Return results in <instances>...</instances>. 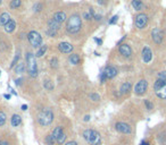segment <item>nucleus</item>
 Returning <instances> with one entry per match:
<instances>
[{"mask_svg":"<svg viewBox=\"0 0 166 145\" xmlns=\"http://www.w3.org/2000/svg\"><path fill=\"white\" fill-rule=\"evenodd\" d=\"M27 41H29L32 48L39 49L43 43V39L38 31H30L27 33Z\"/></svg>","mask_w":166,"mask_h":145,"instance_id":"obj_5","label":"nucleus"},{"mask_svg":"<svg viewBox=\"0 0 166 145\" xmlns=\"http://www.w3.org/2000/svg\"><path fill=\"white\" fill-rule=\"evenodd\" d=\"M154 90H155L156 95L159 99L166 100V79L157 78V81L154 84Z\"/></svg>","mask_w":166,"mask_h":145,"instance_id":"obj_6","label":"nucleus"},{"mask_svg":"<svg viewBox=\"0 0 166 145\" xmlns=\"http://www.w3.org/2000/svg\"><path fill=\"white\" fill-rule=\"evenodd\" d=\"M65 141H66V135H65L64 133H63V134H61L59 137L57 138V143H58V144H61V145L63 144Z\"/></svg>","mask_w":166,"mask_h":145,"instance_id":"obj_35","label":"nucleus"},{"mask_svg":"<svg viewBox=\"0 0 166 145\" xmlns=\"http://www.w3.org/2000/svg\"><path fill=\"white\" fill-rule=\"evenodd\" d=\"M90 115H87V116H84V118H83V120H84V121H89V120H90Z\"/></svg>","mask_w":166,"mask_h":145,"instance_id":"obj_45","label":"nucleus"},{"mask_svg":"<svg viewBox=\"0 0 166 145\" xmlns=\"http://www.w3.org/2000/svg\"><path fill=\"white\" fill-rule=\"evenodd\" d=\"M53 19H55L57 23H59V24H63L64 22H66L67 21V15H66V13L63 10H59V11H56V13H53V17H51Z\"/></svg>","mask_w":166,"mask_h":145,"instance_id":"obj_14","label":"nucleus"},{"mask_svg":"<svg viewBox=\"0 0 166 145\" xmlns=\"http://www.w3.org/2000/svg\"><path fill=\"white\" fill-rule=\"evenodd\" d=\"M94 21H96V22H100V21H101L102 19V16L100 15V14H96V15H94Z\"/></svg>","mask_w":166,"mask_h":145,"instance_id":"obj_41","label":"nucleus"},{"mask_svg":"<svg viewBox=\"0 0 166 145\" xmlns=\"http://www.w3.org/2000/svg\"><path fill=\"white\" fill-rule=\"evenodd\" d=\"M148 15L147 14H144V13H141V14H138L136 16V19H134V24H136V27H138L139 30H142L144 29L148 24Z\"/></svg>","mask_w":166,"mask_h":145,"instance_id":"obj_7","label":"nucleus"},{"mask_svg":"<svg viewBox=\"0 0 166 145\" xmlns=\"http://www.w3.org/2000/svg\"><path fill=\"white\" fill-rule=\"evenodd\" d=\"M141 55H142V60L146 63H150L151 59H152V52H151L150 48H148V47H144L142 49V53Z\"/></svg>","mask_w":166,"mask_h":145,"instance_id":"obj_15","label":"nucleus"},{"mask_svg":"<svg viewBox=\"0 0 166 145\" xmlns=\"http://www.w3.org/2000/svg\"><path fill=\"white\" fill-rule=\"evenodd\" d=\"M61 134H63V127H61V126L55 127V128H53V130L51 132V136L56 139V142H57V138L59 137Z\"/></svg>","mask_w":166,"mask_h":145,"instance_id":"obj_24","label":"nucleus"},{"mask_svg":"<svg viewBox=\"0 0 166 145\" xmlns=\"http://www.w3.org/2000/svg\"><path fill=\"white\" fill-rule=\"evenodd\" d=\"M94 15H96V13H94V9L92 7H90V8H89V10L84 11V13H83L82 17H83V19H85L87 22H91V21H93Z\"/></svg>","mask_w":166,"mask_h":145,"instance_id":"obj_16","label":"nucleus"},{"mask_svg":"<svg viewBox=\"0 0 166 145\" xmlns=\"http://www.w3.org/2000/svg\"><path fill=\"white\" fill-rule=\"evenodd\" d=\"M0 145H8V144H7V143H6V142L1 141V142H0Z\"/></svg>","mask_w":166,"mask_h":145,"instance_id":"obj_49","label":"nucleus"},{"mask_svg":"<svg viewBox=\"0 0 166 145\" xmlns=\"http://www.w3.org/2000/svg\"><path fill=\"white\" fill-rule=\"evenodd\" d=\"M151 37L156 44H159V43H162L163 39H164V32L160 29H154L151 31Z\"/></svg>","mask_w":166,"mask_h":145,"instance_id":"obj_11","label":"nucleus"},{"mask_svg":"<svg viewBox=\"0 0 166 145\" xmlns=\"http://www.w3.org/2000/svg\"><path fill=\"white\" fill-rule=\"evenodd\" d=\"M82 29V17L79 14H73L66 21V31L68 34L79 33Z\"/></svg>","mask_w":166,"mask_h":145,"instance_id":"obj_1","label":"nucleus"},{"mask_svg":"<svg viewBox=\"0 0 166 145\" xmlns=\"http://www.w3.org/2000/svg\"><path fill=\"white\" fill-rule=\"evenodd\" d=\"M97 1V4L100 5V6H107L108 2H109V0H96Z\"/></svg>","mask_w":166,"mask_h":145,"instance_id":"obj_37","label":"nucleus"},{"mask_svg":"<svg viewBox=\"0 0 166 145\" xmlns=\"http://www.w3.org/2000/svg\"><path fill=\"white\" fill-rule=\"evenodd\" d=\"M22 6V0H10V2H9V7L11 9H17Z\"/></svg>","mask_w":166,"mask_h":145,"instance_id":"obj_28","label":"nucleus"},{"mask_svg":"<svg viewBox=\"0 0 166 145\" xmlns=\"http://www.w3.org/2000/svg\"><path fill=\"white\" fill-rule=\"evenodd\" d=\"M68 61H69V63H72V65H79L80 61H81V57H80L79 53H72L71 56H69V58H68Z\"/></svg>","mask_w":166,"mask_h":145,"instance_id":"obj_20","label":"nucleus"},{"mask_svg":"<svg viewBox=\"0 0 166 145\" xmlns=\"http://www.w3.org/2000/svg\"><path fill=\"white\" fill-rule=\"evenodd\" d=\"M89 97H90L91 101H93V102H98L100 101V95L98 93H90L89 94Z\"/></svg>","mask_w":166,"mask_h":145,"instance_id":"obj_33","label":"nucleus"},{"mask_svg":"<svg viewBox=\"0 0 166 145\" xmlns=\"http://www.w3.org/2000/svg\"><path fill=\"white\" fill-rule=\"evenodd\" d=\"M25 63H26L27 75L32 78L38 77V63H37V57L33 52L27 51L25 53Z\"/></svg>","mask_w":166,"mask_h":145,"instance_id":"obj_2","label":"nucleus"},{"mask_svg":"<svg viewBox=\"0 0 166 145\" xmlns=\"http://www.w3.org/2000/svg\"><path fill=\"white\" fill-rule=\"evenodd\" d=\"M10 124L13 127H18L21 126V124H22V117L18 115V113H15V115L11 116L10 118Z\"/></svg>","mask_w":166,"mask_h":145,"instance_id":"obj_18","label":"nucleus"},{"mask_svg":"<svg viewBox=\"0 0 166 145\" xmlns=\"http://www.w3.org/2000/svg\"><path fill=\"white\" fill-rule=\"evenodd\" d=\"M43 87H45L47 91H53V89H55V84H53V82L51 81V79H43Z\"/></svg>","mask_w":166,"mask_h":145,"instance_id":"obj_25","label":"nucleus"},{"mask_svg":"<svg viewBox=\"0 0 166 145\" xmlns=\"http://www.w3.org/2000/svg\"><path fill=\"white\" fill-rule=\"evenodd\" d=\"M22 82H23V78L21 77V78H17V79H15V84L16 85H21V84H22Z\"/></svg>","mask_w":166,"mask_h":145,"instance_id":"obj_43","label":"nucleus"},{"mask_svg":"<svg viewBox=\"0 0 166 145\" xmlns=\"http://www.w3.org/2000/svg\"><path fill=\"white\" fill-rule=\"evenodd\" d=\"M84 141L89 145H100L101 144V136L97 130L85 129L82 134Z\"/></svg>","mask_w":166,"mask_h":145,"instance_id":"obj_3","label":"nucleus"},{"mask_svg":"<svg viewBox=\"0 0 166 145\" xmlns=\"http://www.w3.org/2000/svg\"><path fill=\"white\" fill-rule=\"evenodd\" d=\"M59 66V61H58V58L57 57H53L51 60H50V67L53 68V69H57Z\"/></svg>","mask_w":166,"mask_h":145,"instance_id":"obj_30","label":"nucleus"},{"mask_svg":"<svg viewBox=\"0 0 166 145\" xmlns=\"http://www.w3.org/2000/svg\"><path fill=\"white\" fill-rule=\"evenodd\" d=\"M45 144H47V145H53L55 143H56V139L51 136V134H49V135H47V137H45Z\"/></svg>","mask_w":166,"mask_h":145,"instance_id":"obj_31","label":"nucleus"},{"mask_svg":"<svg viewBox=\"0 0 166 145\" xmlns=\"http://www.w3.org/2000/svg\"><path fill=\"white\" fill-rule=\"evenodd\" d=\"M10 97H11L10 94H7V93L4 94V97H5V99H6V100H9V99H10Z\"/></svg>","mask_w":166,"mask_h":145,"instance_id":"obj_46","label":"nucleus"},{"mask_svg":"<svg viewBox=\"0 0 166 145\" xmlns=\"http://www.w3.org/2000/svg\"><path fill=\"white\" fill-rule=\"evenodd\" d=\"M1 4H2V0H0V5H1Z\"/></svg>","mask_w":166,"mask_h":145,"instance_id":"obj_51","label":"nucleus"},{"mask_svg":"<svg viewBox=\"0 0 166 145\" xmlns=\"http://www.w3.org/2000/svg\"><path fill=\"white\" fill-rule=\"evenodd\" d=\"M141 145H149V144H148L147 142H142V143H141Z\"/></svg>","mask_w":166,"mask_h":145,"instance_id":"obj_50","label":"nucleus"},{"mask_svg":"<svg viewBox=\"0 0 166 145\" xmlns=\"http://www.w3.org/2000/svg\"><path fill=\"white\" fill-rule=\"evenodd\" d=\"M10 15L8 13H2L0 14V26H5L9 21H10Z\"/></svg>","mask_w":166,"mask_h":145,"instance_id":"obj_22","label":"nucleus"},{"mask_svg":"<svg viewBox=\"0 0 166 145\" xmlns=\"http://www.w3.org/2000/svg\"><path fill=\"white\" fill-rule=\"evenodd\" d=\"M144 104H146V107H147L148 110H151V109L154 108V104L151 103L150 101H148V100H144Z\"/></svg>","mask_w":166,"mask_h":145,"instance_id":"obj_39","label":"nucleus"},{"mask_svg":"<svg viewBox=\"0 0 166 145\" xmlns=\"http://www.w3.org/2000/svg\"><path fill=\"white\" fill-rule=\"evenodd\" d=\"M104 74H105L107 79H112V78H114L115 76H117V74H118V69H117L115 66L109 65V66H106V68L104 69Z\"/></svg>","mask_w":166,"mask_h":145,"instance_id":"obj_12","label":"nucleus"},{"mask_svg":"<svg viewBox=\"0 0 166 145\" xmlns=\"http://www.w3.org/2000/svg\"><path fill=\"white\" fill-rule=\"evenodd\" d=\"M22 110H23V111H26V110H27V105H26V104H23V105H22Z\"/></svg>","mask_w":166,"mask_h":145,"instance_id":"obj_48","label":"nucleus"},{"mask_svg":"<svg viewBox=\"0 0 166 145\" xmlns=\"http://www.w3.org/2000/svg\"><path fill=\"white\" fill-rule=\"evenodd\" d=\"M94 40L97 41V43H98V45H101V44H102V40H101V39H99V40H98V39H94Z\"/></svg>","mask_w":166,"mask_h":145,"instance_id":"obj_47","label":"nucleus"},{"mask_svg":"<svg viewBox=\"0 0 166 145\" xmlns=\"http://www.w3.org/2000/svg\"><path fill=\"white\" fill-rule=\"evenodd\" d=\"M47 25H48V29H50V30L58 31V30H59V27H61V24L57 23L56 21H55V19L50 18L49 21H48V23H47Z\"/></svg>","mask_w":166,"mask_h":145,"instance_id":"obj_21","label":"nucleus"},{"mask_svg":"<svg viewBox=\"0 0 166 145\" xmlns=\"http://www.w3.org/2000/svg\"><path fill=\"white\" fill-rule=\"evenodd\" d=\"M106 81H107V78H106L105 74H104V71H101V73H100V83H101V84H104Z\"/></svg>","mask_w":166,"mask_h":145,"instance_id":"obj_40","label":"nucleus"},{"mask_svg":"<svg viewBox=\"0 0 166 145\" xmlns=\"http://www.w3.org/2000/svg\"><path fill=\"white\" fill-rule=\"evenodd\" d=\"M53 112L51 109H43L40 115L38 116V123L40 126L45 127V126H49L50 124L53 121Z\"/></svg>","mask_w":166,"mask_h":145,"instance_id":"obj_4","label":"nucleus"},{"mask_svg":"<svg viewBox=\"0 0 166 145\" xmlns=\"http://www.w3.org/2000/svg\"><path fill=\"white\" fill-rule=\"evenodd\" d=\"M47 49H48V45L42 44L41 47L38 49V51L35 52V57H37V58H41V57L45 55V52H47Z\"/></svg>","mask_w":166,"mask_h":145,"instance_id":"obj_27","label":"nucleus"},{"mask_svg":"<svg viewBox=\"0 0 166 145\" xmlns=\"http://www.w3.org/2000/svg\"><path fill=\"white\" fill-rule=\"evenodd\" d=\"M158 78H162V79H166V71H162L160 74L158 75Z\"/></svg>","mask_w":166,"mask_h":145,"instance_id":"obj_42","label":"nucleus"},{"mask_svg":"<svg viewBox=\"0 0 166 145\" xmlns=\"http://www.w3.org/2000/svg\"><path fill=\"white\" fill-rule=\"evenodd\" d=\"M147 89H148V83L146 79H140L139 82L136 83V86H134V93L136 95H144L146 92H147Z\"/></svg>","mask_w":166,"mask_h":145,"instance_id":"obj_8","label":"nucleus"},{"mask_svg":"<svg viewBox=\"0 0 166 145\" xmlns=\"http://www.w3.org/2000/svg\"><path fill=\"white\" fill-rule=\"evenodd\" d=\"M0 75H1V73H0Z\"/></svg>","mask_w":166,"mask_h":145,"instance_id":"obj_52","label":"nucleus"},{"mask_svg":"<svg viewBox=\"0 0 166 145\" xmlns=\"http://www.w3.org/2000/svg\"><path fill=\"white\" fill-rule=\"evenodd\" d=\"M7 121V116L4 111H0V127H2Z\"/></svg>","mask_w":166,"mask_h":145,"instance_id":"obj_32","label":"nucleus"},{"mask_svg":"<svg viewBox=\"0 0 166 145\" xmlns=\"http://www.w3.org/2000/svg\"><path fill=\"white\" fill-rule=\"evenodd\" d=\"M33 9H34V11H40L42 9V5L40 4V2H37V4L33 6Z\"/></svg>","mask_w":166,"mask_h":145,"instance_id":"obj_38","label":"nucleus"},{"mask_svg":"<svg viewBox=\"0 0 166 145\" xmlns=\"http://www.w3.org/2000/svg\"><path fill=\"white\" fill-rule=\"evenodd\" d=\"M19 58H21V52L18 51L15 55L14 59H13V61H11V63H10V66H9V68H10V69H14V67H15L16 65L19 63Z\"/></svg>","mask_w":166,"mask_h":145,"instance_id":"obj_29","label":"nucleus"},{"mask_svg":"<svg viewBox=\"0 0 166 145\" xmlns=\"http://www.w3.org/2000/svg\"><path fill=\"white\" fill-rule=\"evenodd\" d=\"M65 145H77V143H76L75 141H69V142H67Z\"/></svg>","mask_w":166,"mask_h":145,"instance_id":"obj_44","label":"nucleus"},{"mask_svg":"<svg viewBox=\"0 0 166 145\" xmlns=\"http://www.w3.org/2000/svg\"><path fill=\"white\" fill-rule=\"evenodd\" d=\"M131 5L134 8V10L136 11H140L144 9V2H142V0H132Z\"/></svg>","mask_w":166,"mask_h":145,"instance_id":"obj_23","label":"nucleus"},{"mask_svg":"<svg viewBox=\"0 0 166 145\" xmlns=\"http://www.w3.org/2000/svg\"><path fill=\"white\" fill-rule=\"evenodd\" d=\"M118 52L124 58H130V57L132 56V49H131V47L128 44H126V43H123V44H121L118 47Z\"/></svg>","mask_w":166,"mask_h":145,"instance_id":"obj_13","label":"nucleus"},{"mask_svg":"<svg viewBox=\"0 0 166 145\" xmlns=\"http://www.w3.org/2000/svg\"><path fill=\"white\" fill-rule=\"evenodd\" d=\"M4 27H5V31H6L7 33H13V32L16 30V21L11 18Z\"/></svg>","mask_w":166,"mask_h":145,"instance_id":"obj_17","label":"nucleus"},{"mask_svg":"<svg viewBox=\"0 0 166 145\" xmlns=\"http://www.w3.org/2000/svg\"><path fill=\"white\" fill-rule=\"evenodd\" d=\"M117 21H118V16L115 15V16H113V17H112V18L109 19V22H108V24H109V25H113V24H116Z\"/></svg>","mask_w":166,"mask_h":145,"instance_id":"obj_36","label":"nucleus"},{"mask_svg":"<svg viewBox=\"0 0 166 145\" xmlns=\"http://www.w3.org/2000/svg\"><path fill=\"white\" fill-rule=\"evenodd\" d=\"M45 34H47L48 36H50V37H56V35H57V31H55V30H50V29H47V31H45Z\"/></svg>","mask_w":166,"mask_h":145,"instance_id":"obj_34","label":"nucleus"},{"mask_svg":"<svg viewBox=\"0 0 166 145\" xmlns=\"http://www.w3.org/2000/svg\"><path fill=\"white\" fill-rule=\"evenodd\" d=\"M58 50H59V52L63 53V55H69V53H72L73 50H74V45H73L72 43H69V42L63 41L58 44Z\"/></svg>","mask_w":166,"mask_h":145,"instance_id":"obj_9","label":"nucleus"},{"mask_svg":"<svg viewBox=\"0 0 166 145\" xmlns=\"http://www.w3.org/2000/svg\"><path fill=\"white\" fill-rule=\"evenodd\" d=\"M24 71H25V65H24V63H18L15 67H14V71H15V74L17 75L23 74Z\"/></svg>","mask_w":166,"mask_h":145,"instance_id":"obj_26","label":"nucleus"},{"mask_svg":"<svg viewBox=\"0 0 166 145\" xmlns=\"http://www.w3.org/2000/svg\"><path fill=\"white\" fill-rule=\"evenodd\" d=\"M131 89H132V84H131V82H125L121 85L120 92H121V94L125 95V94H128V92L131 91Z\"/></svg>","mask_w":166,"mask_h":145,"instance_id":"obj_19","label":"nucleus"},{"mask_svg":"<svg viewBox=\"0 0 166 145\" xmlns=\"http://www.w3.org/2000/svg\"><path fill=\"white\" fill-rule=\"evenodd\" d=\"M115 129H116L118 133H121V134H131V132H132L131 126H130L128 124L122 123V121L116 123V125H115Z\"/></svg>","mask_w":166,"mask_h":145,"instance_id":"obj_10","label":"nucleus"}]
</instances>
